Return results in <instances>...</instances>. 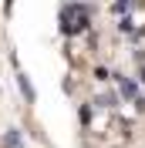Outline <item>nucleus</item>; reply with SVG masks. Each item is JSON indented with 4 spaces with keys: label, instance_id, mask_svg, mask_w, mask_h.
<instances>
[{
    "label": "nucleus",
    "instance_id": "obj_2",
    "mask_svg": "<svg viewBox=\"0 0 145 148\" xmlns=\"http://www.w3.org/2000/svg\"><path fill=\"white\" fill-rule=\"evenodd\" d=\"M0 148H3V141H0Z\"/></svg>",
    "mask_w": 145,
    "mask_h": 148
},
{
    "label": "nucleus",
    "instance_id": "obj_1",
    "mask_svg": "<svg viewBox=\"0 0 145 148\" xmlns=\"http://www.w3.org/2000/svg\"><path fill=\"white\" fill-rule=\"evenodd\" d=\"M7 30L61 148H145V0H7Z\"/></svg>",
    "mask_w": 145,
    "mask_h": 148
}]
</instances>
